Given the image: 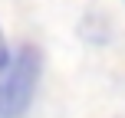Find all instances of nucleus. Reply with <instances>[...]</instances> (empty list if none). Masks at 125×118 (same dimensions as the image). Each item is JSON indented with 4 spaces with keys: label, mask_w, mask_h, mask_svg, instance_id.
Returning a JSON list of instances; mask_svg holds the SVG:
<instances>
[{
    "label": "nucleus",
    "mask_w": 125,
    "mask_h": 118,
    "mask_svg": "<svg viewBox=\"0 0 125 118\" xmlns=\"http://www.w3.org/2000/svg\"><path fill=\"white\" fill-rule=\"evenodd\" d=\"M43 79V53L36 43L10 46L0 62V118H26Z\"/></svg>",
    "instance_id": "1"
},
{
    "label": "nucleus",
    "mask_w": 125,
    "mask_h": 118,
    "mask_svg": "<svg viewBox=\"0 0 125 118\" xmlns=\"http://www.w3.org/2000/svg\"><path fill=\"white\" fill-rule=\"evenodd\" d=\"M7 53H10V43H7V36H3V30H0V62L7 59Z\"/></svg>",
    "instance_id": "2"
}]
</instances>
